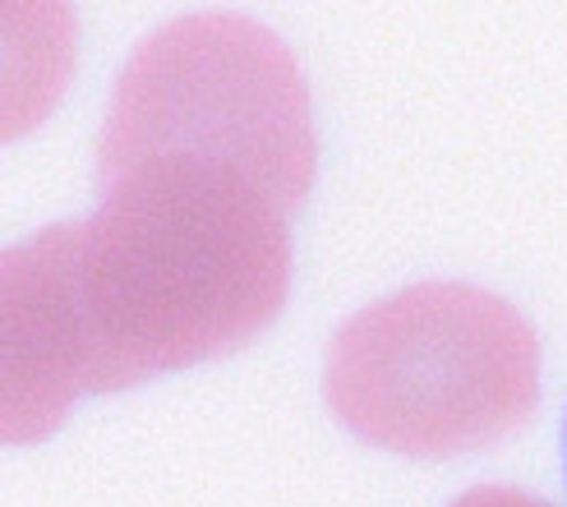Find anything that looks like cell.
<instances>
[{
	"label": "cell",
	"instance_id": "7a4b0ae2",
	"mask_svg": "<svg viewBox=\"0 0 567 507\" xmlns=\"http://www.w3.org/2000/svg\"><path fill=\"white\" fill-rule=\"evenodd\" d=\"M563 466H567V430H563Z\"/></svg>",
	"mask_w": 567,
	"mask_h": 507
},
{
	"label": "cell",
	"instance_id": "6da1fadb",
	"mask_svg": "<svg viewBox=\"0 0 567 507\" xmlns=\"http://www.w3.org/2000/svg\"><path fill=\"white\" fill-rule=\"evenodd\" d=\"M315 172L305 83L264 28L231 14L148 38L116 83L102 134L106 204L42 245L74 259L97 300L189 328L259 319L281 296L287 208Z\"/></svg>",
	"mask_w": 567,
	"mask_h": 507
}]
</instances>
